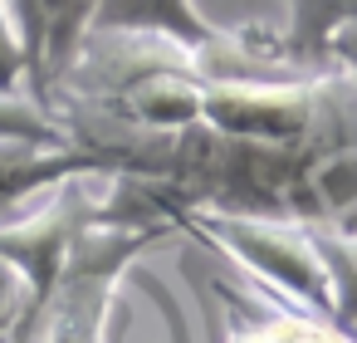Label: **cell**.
I'll list each match as a JSON object with an SVG mask.
<instances>
[{
    "label": "cell",
    "mask_w": 357,
    "mask_h": 343,
    "mask_svg": "<svg viewBox=\"0 0 357 343\" xmlns=\"http://www.w3.org/2000/svg\"><path fill=\"white\" fill-rule=\"evenodd\" d=\"M176 231H196L220 260L245 270L250 284L333 319V284L328 265L318 255L313 226L303 221H274V216H225V211H186Z\"/></svg>",
    "instance_id": "6da1fadb"
},
{
    "label": "cell",
    "mask_w": 357,
    "mask_h": 343,
    "mask_svg": "<svg viewBox=\"0 0 357 343\" xmlns=\"http://www.w3.org/2000/svg\"><path fill=\"white\" fill-rule=\"evenodd\" d=\"M98 0H15V20L25 35V59H30V98L45 108V94L54 79L69 69L79 54L89 25H93Z\"/></svg>",
    "instance_id": "7a4b0ae2"
},
{
    "label": "cell",
    "mask_w": 357,
    "mask_h": 343,
    "mask_svg": "<svg viewBox=\"0 0 357 343\" xmlns=\"http://www.w3.org/2000/svg\"><path fill=\"white\" fill-rule=\"evenodd\" d=\"M215 294L225 299L230 314V333L225 343H357V333L337 328L333 319H318L259 284H215Z\"/></svg>",
    "instance_id": "3957f363"
},
{
    "label": "cell",
    "mask_w": 357,
    "mask_h": 343,
    "mask_svg": "<svg viewBox=\"0 0 357 343\" xmlns=\"http://www.w3.org/2000/svg\"><path fill=\"white\" fill-rule=\"evenodd\" d=\"M89 35H157L186 50H201L225 35V25H211L196 0H98Z\"/></svg>",
    "instance_id": "277c9868"
},
{
    "label": "cell",
    "mask_w": 357,
    "mask_h": 343,
    "mask_svg": "<svg viewBox=\"0 0 357 343\" xmlns=\"http://www.w3.org/2000/svg\"><path fill=\"white\" fill-rule=\"evenodd\" d=\"M79 172H98L93 157L79 147H40V143L0 138V216H10L20 201L45 196L50 187H59Z\"/></svg>",
    "instance_id": "5b68a950"
},
{
    "label": "cell",
    "mask_w": 357,
    "mask_h": 343,
    "mask_svg": "<svg viewBox=\"0 0 357 343\" xmlns=\"http://www.w3.org/2000/svg\"><path fill=\"white\" fill-rule=\"evenodd\" d=\"M357 15V0H289V25L279 30L284 50L308 64H328V40Z\"/></svg>",
    "instance_id": "8992f818"
},
{
    "label": "cell",
    "mask_w": 357,
    "mask_h": 343,
    "mask_svg": "<svg viewBox=\"0 0 357 343\" xmlns=\"http://www.w3.org/2000/svg\"><path fill=\"white\" fill-rule=\"evenodd\" d=\"M318 255L328 265V284H333V323L357 333V231H337V226H313Z\"/></svg>",
    "instance_id": "52a82bcc"
},
{
    "label": "cell",
    "mask_w": 357,
    "mask_h": 343,
    "mask_svg": "<svg viewBox=\"0 0 357 343\" xmlns=\"http://www.w3.org/2000/svg\"><path fill=\"white\" fill-rule=\"evenodd\" d=\"M0 138L40 143V147H74L64 123L50 108H40L30 94H0Z\"/></svg>",
    "instance_id": "ba28073f"
},
{
    "label": "cell",
    "mask_w": 357,
    "mask_h": 343,
    "mask_svg": "<svg viewBox=\"0 0 357 343\" xmlns=\"http://www.w3.org/2000/svg\"><path fill=\"white\" fill-rule=\"evenodd\" d=\"M0 94H30V59L15 20V0H0Z\"/></svg>",
    "instance_id": "9c48e42d"
},
{
    "label": "cell",
    "mask_w": 357,
    "mask_h": 343,
    "mask_svg": "<svg viewBox=\"0 0 357 343\" xmlns=\"http://www.w3.org/2000/svg\"><path fill=\"white\" fill-rule=\"evenodd\" d=\"M25 309H30V279L10 255H0V343L20 328Z\"/></svg>",
    "instance_id": "30bf717a"
}]
</instances>
